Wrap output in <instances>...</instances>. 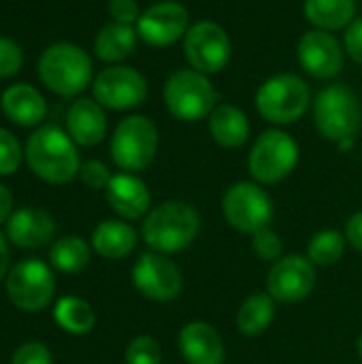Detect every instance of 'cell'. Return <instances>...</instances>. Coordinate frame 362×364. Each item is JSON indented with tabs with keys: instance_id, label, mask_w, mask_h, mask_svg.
<instances>
[{
	"instance_id": "1",
	"label": "cell",
	"mask_w": 362,
	"mask_h": 364,
	"mask_svg": "<svg viewBox=\"0 0 362 364\" xmlns=\"http://www.w3.org/2000/svg\"><path fill=\"white\" fill-rule=\"evenodd\" d=\"M79 145L70 134L53 124L38 126L23 145V160L28 168L45 183L64 186L79 177L81 158Z\"/></svg>"
},
{
	"instance_id": "2",
	"label": "cell",
	"mask_w": 362,
	"mask_h": 364,
	"mask_svg": "<svg viewBox=\"0 0 362 364\" xmlns=\"http://www.w3.org/2000/svg\"><path fill=\"white\" fill-rule=\"evenodd\" d=\"M203 220L194 205L186 200H164L143 218L141 239L143 243L158 254H179L188 250L198 232Z\"/></svg>"
},
{
	"instance_id": "3",
	"label": "cell",
	"mask_w": 362,
	"mask_h": 364,
	"mask_svg": "<svg viewBox=\"0 0 362 364\" xmlns=\"http://www.w3.org/2000/svg\"><path fill=\"white\" fill-rule=\"evenodd\" d=\"M38 79L49 92L62 98H75L94 81V64L90 53L75 43L49 45L36 62Z\"/></svg>"
},
{
	"instance_id": "4",
	"label": "cell",
	"mask_w": 362,
	"mask_h": 364,
	"mask_svg": "<svg viewBox=\"0 0 362 364\" xmlns=\"http://www.w3.org/2000/svg\"><path fill=\"white\" fill-rule=\"evenodd\" d=\"M162 98L166 111L175 119L186 124L207 119L211 111L220 105V94L209 75H203L190 66L179 68L166 77Z\"/></svg>"
},
{
	"instance_id": "5",
	"label": "cell",
	"mask_w": 362,
	"mask_h": 364,
	"mask_svg": "<svg viewBox=\"0 0 362 364\" xmlns=\"http://www.w3.org/2000/svg\"><path fill=\"white\" fill-rule=\"evenodd\" d=\"M254 102L265 122L288 126L307 113L312 105V92L303 77L294 73H277L260 83Z\"/></svg>"
},
{
	"instance_id": "6",
	"label": "cell",
	"mask_w": 362,
	"mask_h": 364,
	"mask_svg": "<svg viewBox=\"0 0 362 364\" xmlns=\"http://www.w3.org/2000/svg\"><path fill=\"white\" fill-rule=\"evenodd\" d=\"M299 158L297 139L282 128H269L258 134L247 154V173L260 186H275L292 175Z\"/></svg>"
},
{
	"instance_id": "7",
	"label": "cell",
	"mask_w": 362,
	"mask_h": 364,
	"mask_svg": "<svg viewBox=\"0 0 362 364\" xmlns=\"http://www.w3.org/2000/svg\"><path fill=\"white\" fill-rule=\"evenodd\" d=\"M314 124L326 141L339 143L354 139L362 124L358 94L344 83H331L320 90L314 100Z\"/></svg>"
},
{
	"instance_id": "8",
	"label": "cell",
	"mask_w": 362,
	"mask_h": 364,
	"mask_svg": "<svg viewBox=\"0 0 362 364\" xmlns=\"http://www.w3.org/2000/svg\"><path fill=\"white\" fill-rule=\"evenodd\" d=\"M158 145V126L147 115H128L115 126L109 151L119 171L141 173L156 160Z\"/></svg>"
},
{
	"instance_id": "9",
	"label": "cell",
	"mask_w": 362,
	"mask_h": 364,
	"mask_svg": "<svg viewBox=\"0 0 362 364\" xmlns=\"http://www.w3.org/2000/svg\"><path fill=\"white\" fill-rule=\"evenodd\" d=\"M222 215L226 224L241 235H256L271 226L273 200L269 192L256 181H235L222 194Z\"/></svg>"
},
{
	"instance_id": "10",
	"label": "cell",
	"mask_w": 362,
	"mask_h": 364,
	"mask_svg": "<svg viewBox=\"0 0 362 364\" xmlns=\"http://www.w3.org/2000/svg\"><path fill=\"white\" fill-rule=\"evenodd\" d=\"M4 290L13 307L23 314H38L53 301L55 277L47 262L38 258H23L9 269Z\"/></svg>"
},
{
	"instance_id": "11",
	"label": "cell",
	"mask_w": 362,
	"mask_h": 364,
	"mask_svg": "<svg viewBox=\"0 0 362 364\" xmlns=\"http://www.w3.org/2000/svg\"><path fill=\"white\" fill-rule=\"evenodd\" d=\"M183 58L190 68L203 75L222 73L233 58V41L226 28L211 19L192 23L183 36Z\"/></svg>"
},
{
	"instance_id": "12",
	"label": "cell",
	"mask_w": 362,
	"mask_h": 364,
	"mask_svg": "<svg viewBox=\"0 0 362 364\" xmlns=\"http://www.w3.org/2000/svg\"><path fill=\"white\" fill-rule=\"evenodd\" d=\"M130 279L134 290L151 303H171L183 292V273L166 254L143 252L132 264Z\"/></svg>"
},
{
	"instance_id": "13",
	"label": "cell",
	"mask_w": 362,
	"mask_h": 364,
	"mask_svg": "<svg viewBox=\"0 0 362 364\" xmlns=\"http://www.w3.org/2000/svg\"><path fill=\"white\" fill-rule=\"evenodd\" d=\"M147 79L132 66L111 64L102 68L92 81V96L105 109L132 111L147 100Z\"/></svg>"
},
{
	"instance_id": "14",
	"label": "cell",
	"mask_w": 362,
	"mask_h": 364,
	"mask_svg": "<svg viewBox=\"0 0 362 364\" xmlns=\"http://www.w3.org/2000/svg\"><path fill=\"white\" fill-rule=\"evenodd\" d=\"M316 267L303 254H286L267 273V292L275 303L294 305L305 301L316 288Z\"/></svg>"
},
{
	"instance_id": "15",
	"label": "cell",
	"mask_w": 362,
	"mask_h": 364,
	"mask_svg": "<svg viewBox=\"0 0 362 364\" xmlns=\"http://www.w3.org/2000/svg\"><path fill=\"white\" fill-rule=\"evenodd\" d=\"M190 26V11L186 4L177 0H160L141 13L134 28L145 45L169 47L177 41H183Z\"/></svg>"
},
{
	"instance_id": "16",
	"label": "cell",
	"mask_w": 362,
	"mask_h": 364,
	"mask_svg": "<svg viewBox=\"0 0 362 364\" xmlns=\"http://www.w3.org/2000/svg\"><path fill=\"white\" fill-rule=\"evenodd\" d=\"M344 45L333 32L309 30L299 38L297 58L307 75L314 79H335L344 70Z\"/></svg>"
},
{
	"instance_id": "17",
	"label": "cell",
	"mask_w": 362,
	"mask_h": 364,
	"mask_svg": "<svg viewBox=\"0 0 362 364\" xmlns=\"http://www.w3.org/2000/svg\"><path fill=\"white\" fill-rule=\"evenodd\" d=\"M105 198L119 220L126 222L143 220L151 211V192L137 173H115L105 190Z\"/></svg>"
},
{
	"instance_id": "18",
	"label": "cell",
	"mask_w": 362,
	"mask_h": 364,
	"mask_svg": "<svg viewBox=\"0 0 362 364\" xmlns=\"http://www.w3.org/2000/svg\"><path fill=\"white\" fill-rule=\"evenodd\" d=\"M177 348L186 364H224L226 346L215 326L194 320L181 326Z\"/></svg>"
},
{
	"instance_id": "19",
	"label": "cell",
	"mask_w": 362,
	"mask_h": 364,
	"mask_svg": "<svg viewBox=\"0 0 362 364\" xmlns=\"http://www.w3.org/2000/svg\"><path fill=\"white\" fill-rule=\"evenodd\" d=\"M55 220L41 207H21L6 222V239L19 250H41L53 241Z\"/></svg>"
},
{
	"instance_id": "20",
	"label": "cell",
	"mask_w": 362,
	"mask_h": 364,
	"mask_svg": "<svg viewBox=\"0 0 362 364\" xmlns=\"http://www.w3.org/2000/svg\"><path fill=\"white\" fill-rule=\"evenodd\" d=\"M66 132L79 147H96L107 136L105 107L94 98L79 96L66 111Z\"/></svg>"
},
{
	"instance_id": "21",
	"label": "cell",
	"mask_w": 362,
	"mask_h": 364,
	"mask_svg": "<svg viewBox=\"0 0 362 364\" xmlns=\"http://www.w3.org/2000/svg\"><path fill=\"white\" fill-rule=\"evenodd\" d=\"M2 113L9 122L21 128L41 126L47 115V100L38 87L30 83H13L0 96Z\"/></svg>"
},
{
	"instance_id": "22",
	"label": "cell",
	"mask_w": 362,
	"mask_h": 364,
	"mask_svg": "<svg viewBox=\"0 0 362 364\" xmlns=\"http://www.w3.org/2000/svg\"><path fill=\"white\" fill-rule=\"evenodd\" d=\"M211 139L224 149H239L247 143L252 124L247 113L230 102H220L207 117Z\"/></svg>"
},
{
	"instance_id": "23",
	"label": "cell",
	"mask_w": 362,
	"mask_h": 364,
	"mask_svg": "<svg viewBox=\"0 0 362 364\" xmlns=\"http://www.w3.org/2000/svg\"><path fill=\"white\" fill-rule=\"evenodd\" d=\"M139 243V232L126 220H102L92 232V250L105 260L128 258Z\"/></svg>"
},
{
	"instance_id": "24",
	"label": "cell",
	"mask_w": 362,
	"mask_h": 364,
	"mask_svg": "<svg viewBox=\"0 0 362 364\" xmlns=\"http://www.w3.org/2000/svg\"><path fill=\"white\" fill-rule=\"evenodd\" d=\"M139 34L134 26L109 21L105 23L94 38V53L107 64H122L137 47Z\"/></svg>"
},
{
	"instance_id": "25",
	"label": "cell",
	"mask_w": 362,
	"mask_h": 364,
	"mask_svg": "<svg viewBox=\"0 0 362 364\" xmlns=\"http://www.w3.org/2000/svg\"><path fill=\"white\" fill-rule=\"evenodd\" d=\"M305 19L326 32L346 30L356 15V0H305L303 2Z\"/></svg>"
},
{
	"instance_id": "26",
	"label": "cell",
	"mask_w": 362,
	"mask_h": 364,
	"mask_svg": "<svg viewBox=\"0 0 362 364\" xmlns=\"http://www.w3.org/2000/svg\"><path fill=\"white\" fill-rule=\"evenodd\" d=\"M275 320V301L271 294L265 292H252L237 309L235 326L239 335L243 337H260Z\"/></svg>"
},
{
	"instance_id": "27",
	"label": "cell",
	"mask_w": 362,
	"mask_h": 364,
	"mask_svg": "<svg viewBox=\"0 0 362 364\" xmlns=\"http://www.w3.org/2000/svg\"><path fill=\"white\" fill-rule=\"evenodd\" d=\"M53 320L64 333L75 335V337H83V335L94 331L96 311L85 299L68 294V296H62V299L55 301Z\"/></svg>"
},
{
	"instance_id": "28",
	"label": "cell",
	"mask_w": 362,
	"mask_h": 364,
	"mask_svg": "<svg viewBox=\"0 0 362 364\" xmlns=\"http://www.w3.org/2000/svg\"><path fill=\"white\" fill-rule=\"evenodd\" d=\"M90 260H92V245L75 235L62 237L53 241L49 247V264L64 275H77L85 271Z\"/></svg>"
},
{
	"instance_id": "29",
	"label": "cell",
	"mask_w": 362,
	"mask_h": 364,
	"mask_svg": "<svg viewBox=\"0 0 362 364\" xmlns=\"http://www.w3.org/2000/svg\"><path fill=\"white\" fill-rule=\"evenodd\" d=\"M346 235L335 228H324L316 232L307 243V258L316 269H326L337 264L346 254Z\"/></svg>"
},
{
	"instance_id": "30",
	"label": "cell",
	"mask_w": 362,
	"mask_h": 364,
	"mask_svg": "<svg viewBox=\"0 0 362 364\" xmlns=\"http://www.w3.org/2000/svg\"><path fill=\"white\" fill-rule=\"evenodd\" d=\"M126 364H162V346L151 335L134 337L124 352Z\"/></svg>"
},
{
	"instance_id": "31",
	"label": "cell",
	"mask_w": 362,
	"mask_h": 364,
	"mask_svg": "<svg viewBox=\"0 0 362 364\" xmlns=\"http://www.w3.org/2000/svg\"><path fill=\"white\" fill-rule=\"evenodd\" d=\"M23 162V147L17 136L0 126V177L17 173Z\"/></svg>"
},
{
	"instance_id": "32",
	"label": "cell",
	"mask_w": 362,
	"mask_h": 364,
	"mask_svg": "<svg viewBox=\"0 0 362 364\" xmlns=\"http://www.w3.org/2000/svg\"><path fill=\"white\" fill-rule=\"evenodd\" d=\"M252 250L260 260L273 264L284 256V241L271 226H267L256 235H252Z\"/></svg>"
},
{
	"instance_id": "33",
	"label": "cell",
	"mask_w": 362,
	"mask_h": 364,
	"mask_svg": "<svg viewBox=\"0 0 362 364\" xmlns=\"http://www.w3.org/2000/svg\"><path fill=\"white\" fill-rule=\"evenodd\" d=\"M23 66V49L17 41L0 34V79L15 77Z\"/></svg>"
},
{
	"instance_id": "34",
	"label": "cell",
	"mask_w": 362,
	"mask_h": 364,
	"mask_svg": "<svg viewBox=\"0 0 362 364\" xmlns=\"http://www.w3.org/2000/svg\"><path fill=\"white\" fill-rule=\"evenodd\" d=\"M113 173L109 171V166L100 160H85L81 162L79 168V179L85 188L90 190H107L109 181H111Z\"/></svg>"
},
{
	"instance_id": "35",
	"label": "cell",
	"mask_w": 362,
	"mask_h": 364,
	"mask_svg": "<svg viewBox=\"0 0 362 364\" xmlns=\"http://www.w3.org/2000/svg\"><path fill=\"white\" fill-rule=\"evenodd\" d=\"M11 364H53V356L45 343L26 341L13 352Z\"/></svg>"
},
{
	"instance_id": "36",
	"label": "cell",
	"mask_w": 362,
	"mask_h": 364,
	"mask_svg": "<svg viewBox=\"0 0 362 364\" xmlns=\"http://www.w3.org/2000/svg\"><path fill=\"white\" fill-rule=\"evenodd\" d=\"M107 11L111 15V21L126 23V26H137L143 13L137 0H109Z\"/></svg>"
},
{
	"instance_id": "37",
	"label": "cell",
	"mask_w": 362,
	"mask_h": 364,
	"mask_svg": "<svg viewBox=\"0 0 362 364\" xmlns=\"http://www.w3.org/2000/svg\"><path fill=\"white\" fill-rule=\"evenodd\" d=\"M344 49L346 53L362 66V15H358L344 32Z\"/></svg>"
},
{
	"instance_id": "38",
	"label": "cell",
	"mask_w": 362,
	"mask_h": 364,
	"mask_svg": "<svg viewBox=\"0 0 362 364\" xmlns=\"http://www.w3.org/2000/svg\"><path fill=\"white\" fill-rule=\"evenodd\" d=\"M344 235H346L348 245L362 254V211H356L348 218Z\"/></svg>"
},
{
	"instance_id": "39",
	"label": "cell",
	"mask_w": 362,
	"mask_h": 364,
	"mask_svg": "<svg viewBox=\"0 0 362 364\" xmlns=\"http://www.w3.org/2000/svg\"><path fill=\"white\" fill-rule=\"evenodd\" d=\"M13 205H15V200H13L11 188L0 183V224L9 222V218L13 215Z\"/></svg>"
},
{
	"instance_id": "40",
	"label": "cell",
	"mask_w": 362,
	"mask_h": 364,
	"mask_svg": "<svg viewBox=\"0 0 362 364\" xmlns=\"http://www.w3.org/2000/svg\"><path fill=\"white\" fill-rule=\"evenodd\" d=\"M9 239L0 232V282L6 279L9 275Z\"/></svg>"
},
{
	"instance_id": "41",
	"label": "cell",
	"mask_w": 362,
	"mask_h": 364,
	"mask_svg": "<svg viewBox=\"0 0 362 364\" xmlns=\"http://www.w3.org/2000/svg\"><path fill=\"white\" fill-rule=\"evenodd\" d=\"M337 147H339V151H350L354 147V139H344L337 143Z\"/></svg>"
},
{
	"instance_id": "42",
	"label": "cell",
	"mask_w": 362,
	"mask_h": 364,
	"mask_svg": "<svg viewBox=\"0 0 362 364\" xmlns=\"http://www.w3.org/2000/svg\"><path fill=\"white\" fill-rule=\"evenodd\" d=\"M356 352H358V356H361V360H362V333H361V337L356 339Z\"/></svg>"
}]
</instances>
